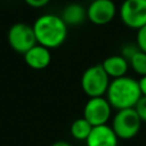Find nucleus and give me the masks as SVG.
I'll return each instance as SVG.
<instances>
[{
  "label": "nucleus",
  "mask_w": 146,
  "mask_h": 146,
  "mask_svg": "<svg viewBox=\"0 0 146 146\" xmlns=\"http://www.w3.org/2000/svg\"><path fill=\"white\" fill-rule=\"evenodd\" d=\"M36 43L48 49L62 46L67 36V25L60 16L44 14L39 16L32 25Z\"/></svg>",
  "instance_id": "f257e3e1"
},
{
  "label": "nucleus",
  "mask_w": 146,
  "mask_h": 146,
  "mask_svg": "<svg viewBox=\"0 0 146 146\" xmlns=\"http://www.w3.org/2000/svg\"><path fill=\"white\" fill-rule=\"evenodd\" d=\"M107 100L113 108L127 110L135 108L138 100L141 98L138 81L131 76H122L113 79L110 82L107 92Z\"/></svg>",
  "instance_id": "f03ea898"
},
{
  "label": "nucleus",
  "mask_w": 146,
  "mask_h": 146,
  "mask_svg": "<svg viewBox=\"0 0 146 146\" xmlns=\"http://www.w3.org/2000/svg\"><path fill=\"white\" fill-rule=\"evenodd\" d=\"M110 76L104 71L102 64H95L88 67L81 76L82 90L89 98L103 97L110 86Z\"/></svg>",
  "instance_id": "7ed1b4c3"
},
{
  "label": "nucleus",
  "mask_w": 146,
  "mask_h": 146,
  "mask_svg": "<svg viewBox=\"0 0 146 146\" xmlns=\"http://www.w3.org/2000/svg\"><path fill=\"white\" fill-rule=\"evenodd\" d=\"M111 127L119 139H131L139 132L141 120L135 108L120 110L114 115Z\"/></svg>",
  "instance_id": "20e7f679"
},
{
  "label": "nucleus",
  "mask_w": 146,
  "mask_h": 146,
  "mask_svg": "<svg viewBox=\"0 0 146 146\" xmlns=\"http://www.w3.org/2000/svg\"><path fill=\"white\" fill-rule=\"evenodd\" d=\"M9 46L19 54H25L36 43L33 27L25 23H16L8 31Z\"/></svg>",
  "instance_id": "39448f33"
},
{
  "label": "nucleus",
  "mask_w": 146,
  "mask_h": 146,
  "mask_svg": "<svg viewBox=\"0 0 146 146\" xmlns=\"http://www.w3.org/2000/svg\"><path fill=\"white\" fill-rule=\"evenodd\" d=\"M120 18L130 29L139 30L146 25V0H124L120 7Z\"/></svg>",
  "instance_id": "423d86ee"
},
{
  "label": "nucleus",
  "mask_w": 146,
  "mask_h": 146,
  "mask_svg": "<svg viewBox=\"0 0 146 146\" xmlns=\"http://www.w3.org/2000/svg\"><path fill=\"white\" fill-rule=\"evenodd\" d=\"M112 114V106L108 100L104 97L89 98L83 108V117L92 125H104L107 124Z\"/></svg>",
  "instance_id": "0eeeda50"
},
{
  "label": "nucleus",
  "mask_w": 146,
  "mask_h": 146,
  "mask_svg": "<svg viewBox=\"0 0 146 146\" xmlns=\"http://www.w3.org/2000/svg\"><path fill=\"white\" fill-rule=\"evenodd\" d=\"M116 6L113 0H92L87 8V18L96 25H105L113 21Z\"/></svg>",
  "instance_id": "6e6552de"
},
{
  "label": "nucleus",
  "mask_w": 146,
  "mask_h": 146,
  "mask_svg": "<svg viewBox=\"0 0 146 146\" xmlns=\"http://www.w3.org/2000/svg\"><path fill=\"white\" fill-rule=\"evenodd\" d=\"M119 138L108 124L94 127L86 140L87 146H117Z\"/></svg>",
  "instance_id": "1a4fd4ad"
},
{
  "label": "nucleus",
  "mask_w": 146,
  "mask_h": 146,
  "mask_svg": "<svg viewBox=\"0 0 146 146\" xmlns=\"http://www.w3.org/2000/svg\"><path fill=\"white\" fill-rule=\"evenodd\" d=\"M24 60L31 68L43 70L50 64V49L40 44H35L24 54Z\"/></svg>",
  "instance_id": "9d476101"
},
{
  "label": "nucleus",
  "mask_w": 146,
  "mask_h": 146,
  "mask_svg": "<svg viewBox=\"0 0 146 146\" xmlns=\"http://www.w3.org/2000/svg\"><path fill=\"white\" fill-rule=\"evenodd\" d=\"M102 66L106 74L112 79H117L127 75L129 62L122 55H113L104 59Z\"/></svg>",
  "instance_id": "9b49d317"
},
{
  "label": "nucleus",
  "mask_w": 146,
  "mask_h": 146,
  "mask_svg": "<svg viewBox=\"0 0 146 146\" xmlns=\"http://www.w3.org/2000/svg\"><path fill=\"white\" fill-rule=\"evenodd\" d=\"M60 17L66 25H80L87 18V9L80 3H70L64 8Z\"/></svg>",
  "instance_id": "f8f14e48"
},
{
  "label": "nucleus",
  "mask_w": 146,
  "mask_h": 146,
  "mask_svg": "<svg viewBox=\"0 0 146 146\" xmlns=\"http://www.w3.org/2000/svg\"><path fill=\"white\" fill-rule=\"evenodd\" d=\"M92 128L94 127L84 117H80L73 121V123L71 124L70 131H71L72 137L75 138L76 140H87Z\"/></svg>",
  "instance_id": "ddd939ff"
},
{
  "label": "nucleus",
  "mask_w": 146,
  "mask_h": 146,
  "mask_svg": "<svg viewBox=\"0 0 146 146\" xmlns=\"http://www.w3.org/2000/svg\"><path fill=\"white\" fill-rule=\"evenodd\" d=\"M129 65H131L132 70L140 76L146 75V52L138 50L129 59Z\"/></svg>",
  "instance_id": "4468645a"
},
{
  "label": "nucleus",
  "mask_w": 146,
  "mask_h": 146,
  "mask_svg": "<svg viewBox=\"0 0 146 146\" xmlns=\"http://www.w3.org/2000/svg\"><path fill=\"white\" fill-rule=\"evenodd\" d=\"M136 44L139 48V50L146 52V25L143 26L137 31V39H136Z\"/></svg>",
  "instance_id": "2eb2a0df"
},
{
  "label": "nucleus",
  "mask_w": 146,
  "mask_h": 146,
  "mask_svg": "<svg viewBox=\"0 0 146 146\" xmlns=\"http://www.w3.org/2000/svg\"><path fill=\"white\" fill-rule=\"evenodd\" d=\"M135 110L139 115L141 122H146V97L145 96H141V98L138 100L137 105L135 106Z\"/></svg>",
  "instance_id": "dca6fc26"
},
{
  "label": "nucleus",
  "mask_w": 146,
  "mask_h": 146,
  "mask_svg": "<svg viewBox=\"0 0 146 146\" xmlns=\"http://www.w3.org/2000/svg\"><path fill=\"white\" fill-rule=\"evenodd\" d=\"M139 50V48L137 47V44H132V43H129V44H125L123 48H122V56L129 62V59Z\"/></svg>",
  "instance_id": "f3484780"
},
{
  "label": "nucleus",
  "mask_w": 146,
  "mask_h": 146,
  "mask_svg": "<svg viewBox=\"0 0 146 146\" xmlns=\"http://www.w3.org/2000/svg\"><path fill=\"white\" fill-rule=\"evenodd\" d=\"M29 6L34 7V8H40L50 2V0H24Z\"/></svg>",
  "instance_id": "a211bd4d"
},
{
  "label": "nucleus",
  "mask_w": 146,
  "mask_h": 146,
  "mask_svg": "<svg viewBox=\"0 0 146 146\" xmlns=\"http://www.w3.org/2000/svg\"><path fill=\"white\" fill-rule=\"evenodd\" d=\"M138 84H139V89H140L141 96L146 97V75L140 76V79L138 80Z\"/></svg>",
  "instance_id": "6ab92c4d"
},
{
  "label": "nucleus",
  "mask_w": 146,
  "mask_h": 146,
  "mask_svg": "<svg viewBox=\"0 0 146 146\" xmlns=\"http://www.w3.org/2000/svg\"><path fill=\"white\" fill-rule=\"evenodd\" d=\"M50 146H72V145L67 141H64V140H57L54 144H51Z\"/></svg>",
  "instance_id": "aec40b11"
}]
</instances>
